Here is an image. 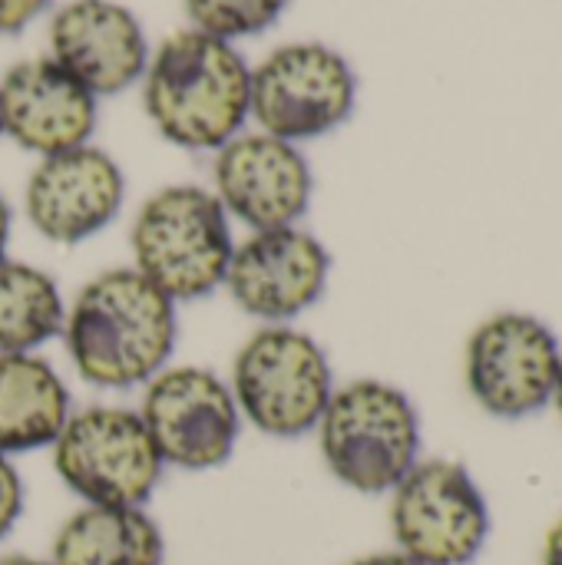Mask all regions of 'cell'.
Instances as JSON below:
<instances>
[{"label":"cell","instance_id":"14","mask_svg":"<svg viewBox=\"0 0 562 565\" xmlns=\"http://www.w3.org/2000/svg\"><path fill=\"white\" fill-rule=\"evenodd\" d=\"M96 126V96L50 56L20 60L0 79V132L46 156L86 146Z\"/></svg>","mask_w":562,"mask_h":565},{"label":"cell","instance_id":"22","mask_svg":"<svg viewBox=\"0 0 562 565\" xmlns=\"http://www.w3.org/2000/svg\"><path fill=\"white\" fill-rule=\"evenodd\" d=\"M543 565H562V520L550 530L543 546Z\"/></svg>","mask_w":562,"mask_h":565},{"label":"cell","instance_id":"24","mask_svg":"<svg viewBox=\"0 0 562 565\" xmlns=\"http://www.w3.org/2000/svg\"><path fill=\"white\" fill-rule=\"evenodd\" d=\"M7 238H10V205L0 195V262L7 258Z\"/></svg>","mask_w":562,"mask_h":565},{"label":"cell","instance_id":"8","mask_svg":"<svg viewBox=\"0 0 562 565\" xmlns=\"http://www.w3.org/2000/svg\"><path fill=\"white\" fill-rule=\"evenodd\" d=\"M358 96L348 60L321 43H288L252 70L248 113L285 142L315 139L341 126Z\"/></svg>","mask_w":562,"mask_h":565},{"label":"cell","instance_id":"6","mask_svg":"<svg viewBox=\"0 0 562 565\" xmlns=\"http://www.w3.org/2000/svg\"><path fill=\"white\" fill-rule=\"evenodd\" d=\"M53 467L86 507H142L166 463L136 411L86 407L53 440Z\"/></svg>","mask_w":562,"mask_h":565},{"label":"cell","instance_id":"9","mask_svg":"<svg viewBox=\"0 0 562 565\" xmlns=\"http://www.w3.org/2000/svg\"><path fill=\"white\" fill-rule=\"evenodd\" d=\"M562 344L537 315L503 311L467 341L470 397L497 420H527L553 404Z\"/></svg>","mask_w":562,"mask_h":565},{"label":"cell","instance_id":"15","mask_svg":"<svg viewBox=\"0 0 562 565\" xmlns=\"http://www.w3.org/2000/svg\"><path fill=\"white\" fill-rule=\"evenodd\" d=\"M50 60L93 96L129 89L146 73V36L132 10L113 0H70L50 20Z\"/></svg>","mask_w":562,"mask_h":565},{"label":"cell","instance_id":"18","mask_svg":"<svg viewBox=\"0 0 562 565\" xmlns=\"http://www.w3.org/2000/svg\"><path fill=\"white\" fill-rule=\"evenodd\" d=\"M63 298L56 281L26 265L0 262V354H33L63 331Z\"/></svg>","mask_w":562,"mask_h":565},{"label":"cell","instance_id":"13","mask_svg":"<svg viewBox=\"0 0 562 565\" xmlns=\"http://www.w3.org/2000/svg\"><path fill=\"white\" fill-rule=\"evenodd\" d=\"M126 195V182L109 152L76 146L46 156L26 182V218L53 245H79L103 232Z\"/></svg>","mask_w":562,"mask_h":565},{"label":"cell","instance_id":"11","mask_svg":"<svg viewBox=\"0 0 562 565\" xmlns=\"http://www.w3.org/2000/svg\"><path fill=\"white\" fill-rule=\"evenodd\" d=\"M328 271V248L315 235L285 225L252 232L242 245H235L225 288L245 315L268 324H285L325 295Z\"/></svg>","mask_w":562,"mask_h":565},{"label":"cell","instance_id":"4","mask_svg":"<svg viewBox=\"0 0 562 565\" xmlns=\"http://www.w3.org/2000/svg\"><path fill=\"white\" fill-rule=\"evenodd\" d=\"M235 242L215 192L169 185L132 222V268L172 301H195L225 285Z\"/></svg>","mask_w":562,"mask_h":565},{"label":"cell","instance_id":"21","mask_svg":"<svg viewBox=\"0 0 562 565\" xmlns=\"http://www.w3.org/2000/svg\"><path fill=\"white\" fill-rule=\"evenodd\" d=\"M43 7L46 0H0V36L20 33Z\"/></svg>","mask_w":562,"mask_h":565},{"label":"cell","instance_id":"23","mask_svg":"<svg viewBox=\"0 0 562 565\" xmlns=\"http://www.w3.org/2000/svg\"><path fill=\"white\" fill-rule=\"evenodd\" d=\"M351 565H421V563H414L411 556H404V553L397 550V553H374V556L354 559Z\"/></svg>","mask_w":562,"mask_h":565},{"label":"cell","instance_id":"10","mask_svg":"<svg viewBox=\"0 0 562 565\" xmlns=\"http://www.w3.org/2000/svg\"><path fill=\"white\" fill-rule=\"evenodd\" d=\"M139 417L162 463L179 470L222 467L242 427L232 387L205 367H162L146 384Z\"/></svg>","mask_w":562,"mask_h":565},{"label":"cell","instance_id":"1","mask_svg":"<svg viewBox=\"0 0 562 565\" xmlns=\"http://www.w3.org/2000/svg\"><path fill=\"white\" fill-rule=\"evenodd\" d=\"M63 338L73 367L93 387L149 384L176 344V301L136 268H113L79 288Z\"/></svg>","mask_w":562,"mask_h":565},{"label":"cell","instance_id":"5","mask_svg":"<svg viewBox=\"0 0 562 565\" xmlns=\"http://www.w3.org/2000/svg\"><path fill=\"white\" fill-rule=\"evenodd\" d=\"M229 387L238 414L268 437L315 430L335 394L328 354L288 324H268L242 344Z\"/></svg>","mask_w":562,"mask_h":565},{"label":"cell","instance_id":"19","mask_svg":"<svg viewBox=\"0 0 562 565\" xmlns=\"http://www.w3.org/2000/svg\"><path fill=\"white\" fill-rule=\"evenodd\" d=\"M189 20L195 30L219 36V40H235V36H255L268 30L288 0H182Z\"/></svg>","mask_w":562,"mask_h":565},{"label":"cell","instance_id":"3","mask_svg":"<svg viewBox=\"0 0 562 565\" xmlns=\"http://www.w3.org/2000/svg\"><path fill=\"white\" fill-rule=\"evenodd\" d=\"M315 430L331 477L364 497L391 493L421 460L417 407L384 381L335 387Z\"/></svg>","mask_w":562,"mask_h":565},{"label":"cell","instance_id":"16","mask_svg":"<svg viewBox=\"0 0 562 565\" xmlns=\"http://www.w3.org/2000/svg\"><path fill=\"white\" fill-rule=\"evenodd\" d=\"M70 417L63 377L36 354H0V457L53 447Z\"/></svg>","mask_w":562,"mask_h":565},{"label":"cell","instance_id":"25","mask_svg":"<svg viewBox=\"0 0 562 565\" xmlns=\"http://www.w3.org/2000/svg\"><path fill=\"white\" fill-rule=\"evenodd\" d=\"M0 565H53V563H43V559H30V556H3Z\"/></svg>","mask_w":562,"mask_h":565},{"label":"cell","instance_id":"7","mask_svg":"<svg viewBox=\"0 0 562 565\" xmlns=\"http://www.w3.org/2000/svg\"><path fill=\"white\" fill-rule=\"evenodd\" d=\"M490 507L467 467L417 460L391 490V530L404 556L421 565H470L490 540Z\"/></svg>","mask_w":562,"mask_h":565},{"label":"cell","instance_id":"26","mask_svg":"<svg viewBox=\"0 0 562 565\" xmlns=\"http://www.w3.org/2000/svg\"><path fill=\"white\" fill-rule=\"evenodd\" d=\"M553 407L560 411V417H562V361H560V377H556V391H553Z\"/></svg>","mask_w":562,"mask_h":565},{"label":"cell","instance_id":"17","mask_svg":"<svg viewBox=\"0 0 562 565\" xmlns=\"http://www.w3.org/2000/svg\"><path fill=\"white\" fill-rule=\"evenodd\" d=\"M166 543L142 507H83L53 536V565H162Z\"/></svg>","mask_w":562,"mask_h":565},{"label":"cell","instance_id":"20","mask_svg":"<svg viewBox=\"0 0 562 565\" xmlns=\"http://www.w3.org/2000/svg\"><path fill=\"white\" fill-rule=\"evenodd\" d=\"M23 513V483L7 457H0V540L13 530Z\"/></svg>","mask_w":562,"mask_h":565},{"label":"cell","instance_id":"12","mask_svg":"<svg viewBox=\"0 0 562 565\" xmlns=\"http://www.w3.org/2000/svg\"><path fill=\"white\" fill-rule=\"evenodd\" d=\"M215 199L255 232L295 225L311 199V169L295 142L268 132L229 139L212 166Z\"/></svg>","mask_w":562,"mask_h":565},{"label":"cell","instance_id":"2","mask_svg":"<svg viewBox=\"0 0 562 565\" xmlns=\"http://www.w3.org/2000/svg\"><path fill=\"white\" fill-rule=\"evenodd\" d=\"M252 70L242 53L202 30H179L146 63L142 106L182 149H222L248 116Z\"/></svg>","mask_w":562,"mask_h":565}]
</instances>
